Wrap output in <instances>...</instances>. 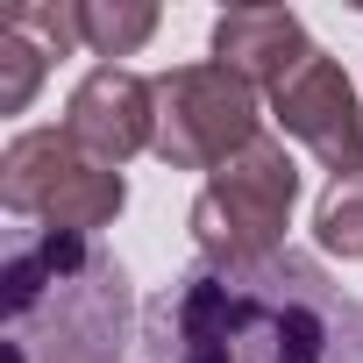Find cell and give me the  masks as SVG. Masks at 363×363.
<instances>
[{
	"instance_id": "1",
	"label": "cell",
	"mask_w": 363,
	"mask_h": 363,
	"mask_svg": "<svg viewBox=\"0 0 363 363\" xmlns=\"http://www.w3.org/2000/svg\"><path fill=\"white\" fill-rule=\"evenodd\" d=\"M150 363H363V299L313 257L193 264L143 313Z\"/></svg>"
},
{
	"instance_id": "2",
	"label": "cell",
	"mask_w": 363,
	"mask_h": 363,
	"mask_svg": "<svg viewBox=\"0 0 363 363\" xmlns=\"http://www.w3.org/2000/svg\"><path fill=\"white\" fill-rule=\"evenodd\" d=\"M135 292L121 257L93 235L36 228L0 271V356L8 363H121Z\"/></svg>"
},
{
	"instance_id": "3",
	"label": "cell",
	"mask_w": 363,
	"mask_h": 363,
	"mask_svg": "<svg viewBox=\"0 0 363 363\" xmlns=\"http://www.w3.org/2000/svg\"><path fill=\"white\" fill-rule=\"evenodd\" d=\"M292 207H299V164L278 135H257L242 157H228L200 200H193V242H200V264H264L285 250V228H292Z\"/></svg>"
},
{
	"instance_id": "4",
	"label": "cell",
	"mask_w": 363,
	"mask_h": 363,
	"mask_svg": "<svg viewBox=\"0 0 363 363\" xmlns=\"http://www.w3.org/2000/svg\"><path fill=\"white\" fill-rule=\"evenodd\" d=\"M0 207L57 235L100 242V228H114V214L128 207V178L93 164L65 128H22L0 150Z\"/></svg>"
},
{
	"instance_id": "5",
	"label": "cell",
	"mask_w": 363,
	"mask_h": 363,
	"mask_svg": "<svg viewBox=\"0 0 363 363\" xmlns=\"http://www.w3.org/2000/svg\"><path fill=\"white\" fill-rule=\"evenodd\" d=\"M257 86L228 65H178L157 79V157L171 171H221L257 143Z\"/></svg>"
},
{
	"instance_id": "6",
	"label": "cell",
	"mask_w": 363,
	"mask_h": 363,
	"mask_svg": "<svg viewBox=\"0 0 363 363\" xmlns=\"http://www.w3.org/2000/svg\"><path fill=\"white\" fill-rule=\"evenodd\" d=\"M271 121H278L292 143H306L335 178H356V171H363V100H356L349 72H342L320 43H313L306 65L271 93Z\"/></svg>"
},
{
	"instance_id": "7",
	"label": "cell",
	"mask_w": 363,
	"mask_h": 363,
	"mask_svg": "<svg viewBox=\"0 0 363 363\" xmlns=\"http://www.w3.org/2000/svg\"><path fill=\"white\" fill-rule=\"evenodd\" d=\"M65 135L93 164L121 171L128 157L157 150V86L143 72H128V65H93L65 100Z\"/></svg>"
},
{
	"instance_id": "8",
	"label": "cell",
	"mask_w": 363,
	"mask_h": 363,
	"mask_svg": "<svg viewBox=\"0 0 363 363\" xmlns=\"http://www.w3.org/2000/svg\"><path fill=\"white\" fill-rule=\"evenodd\" d=\"M306 50L313 43H306V22L292 8H228L214 22V65H228L257 93H278L306 65Z\"/></svg>"
},
{
	"instance_id": "9",
	"label": "cell",
	"mask_w": 363,
	"mask_h": 363,
	"mask_svg": "<svg viewBox=\"0 0 363 363\" xmlns=\"http://www.w3.org/2000/svg\"><path fill=\"white\" fill-rule=\"evenodd\" d=\"M157 8L150 0H79V36H86V50L93 57H135L150 36H157Z\"/></svg>"
},
{
	"instance_id": "10",
	"label": "cell",
	"mask_w": 363,
	"mask_h": 363,
	"mask_svg": "<svg viewBox=\"0 0 363 363\" xmlns=\"http://www.w3.org/2000/svg\"><path fill=\"white\" fill-rule=\"evenodd\" d=\"M313 242H320L328 257H342V264L363 257V171H356V178H335V186L320 193V207H313Z\"/></svg>"
},
{
	"instance_id": "11",
	"label": "cell",
	"mask_w": 363,
	"mask_h": 363,
	"mask_svg": "<svg viewBox=\"0 0 363 363\" xmlns=\"http://www.w3.org/2000/svg\"><path fill=\"white\" fill-rule=\"evenodd\" d=\"M0 29L29 36L43 57H65V50H79V43H86V36H79V0H22V8L0 15Z\"/></svg>"
},
{
	"instance_id": "12",
	"label": "cell",
	"mask_w": 363,
	"mask_h": 363,
	"mask_svg": "<svg viewBox=\"0 0 363 363\" xmlns=\"http://www.w3.org/2000/svg\"><path fill=\"white\" fill-rule=\"evenodd\" d=\"M43 72H50V57H43V50H36L29 36L0 29V114H22V107L36 100Z\"/></svg>"
}]
</instances>
